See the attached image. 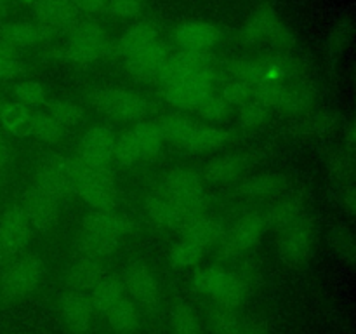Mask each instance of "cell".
I'll list each match as a JSON object with an SVG mask.
<instances>
[{"mask_svg": "<svg viewBox=\"0 0 356 334\" xmlns=\"http://www.w3.org/2000/svg\"><path fill=\"white\" fill-rule=\"evenodd\" d=\"M218 65L209 52H170L169 61L159 77L167 103L179 110H195L204 97L214 93Z\"/></svg>", "mask_w": 356, "mask_h": 334, "instance_id": "obj_1", "label": "cell"}, {"mask_svg": "<svg viewBox=\"0 0 356 334\" xmlns=\"http://www.w3.org/2000/svg\"><path fill=\"white\" fill-rule=\"evenodd\" d=\"M131 232V219L111 212V209L90 212L82 221L79 254L101 261L103 257L111 256Z\"/></svg>", "mask_w": 356, "mask_h": 334, "instance_id": "obj_2", "label": "cell"}, {"mask_svg": "<svg viewBox=\"0 0 356 334\" xmlns=\"http://www.w3.org/2000/svg\"><path fill=\"white\" fill-rule=\"evenodd\" d=\"M163 139L190 152H211L228 141V134L222 129L204 122L193 120L183 115H169L159 120Z\"/></svg>", "mask_w": 356, "mask_h": 334, "instance_id": "obj_3", "label": "cell"}, {"mask_svg": "<svg viewBox=\"0 0 356 334\" xmlns=\"http://www.w3.org/2000/svg\"><path fill=\"white\" fill-rule=\"evenodd\" d=\"M162 191L179 207L186 225L204 216L209 207V198L205 195L202 176L190 167L170 170L163 181Z\"/></svg>", "mask_w": 356, "mask_h": 334, "instance_id": "obj_4", "label": "cell"}, {"mask_svg": "<svg viewBox=\"0 0 356 334\" xmlns=\"http://www.w3.org/2000/svg\"><path fill=\"white\" fill-rule=\"evenodd\" d=\"M68 42L63 56L73 63H94L108 58L113 52V42L103 26L96 21H76L66 33Z\"/></svg>", "mask_w": 356, "mask_h": 334, "instance_id": "obj_5", "label": "cell"}, {"mask_svg": "<svg viewBox=\"0 0 356 334\" xmlns=\"http://www.w3.org/2000/svg\"><path fill=\"white\" fill-rule=\"evenodd\" d=\"M193 285L198 292L209 296L216 305L236 308L247 298V282L242 275L221 267L202 268L193 275Z\"/></svg>", "mask_w": 356, "mask_h": 334, "instance_id": "obj_6", "label": "cell"}, {"mask_svg": "<svg viewBox=\"0 0 356 334\" xmlns=\"http://www.w3.org/2000/svg\"><path fill=\"white\" fill-rule=\"evenodd\" d=\"M243 44L289 49L294 44L291 30L270 6H259L250 13L240 31Z\"/></svg>", "mask_w": 356, "mask_h": 334, "instance_id": "obj_7", "label": "cell"}, {"mask_svg": "<svg viewBox=\"0 0 356 334\" xmlns=\"http://www.w3.org/2000/svg\"><path fill=\"white\" fill-rule=\"evenodd\" d=\"M87 100L101 115L122 122H141L149 108L141 94L122 87H99L90 90Z\"/></svg>", "mask_w": 356, "mask_h": 334, "instance_id": "obj_8", "label": "cell"}, {"mask_svg": "<svg viewBox=\"0 0 356 334\" xmlns=\"http://www.w3.org/2000/svg\"><path fill=\"white\" fill-rule=\"evenodd\" d=\"M76 193L96 211L113 207L117 202V183L110 167L76 162Z\"/></svg>", "mask_w": 356, "mask_h": 334, "instance_id": "obj_9", "label": "cell"}, {"mask_svg": "<svg viewBox=\"0 0 356 334\" xmlns=\"http://www.w3.org/2000/svg\"><path fill=\"white\" fill-rule=\"evenodd\" d=\"M44 278V261L37 254H26L13 260L0 275V296L6 301L30 294Z\"/></svg>", "mask_w": 356, "mask_h": 334, "instance_id": "obj_10", "label": "cell"}, {"mask_svg": "<svg viewBox=\"0 0 356 334\" xmlns=\"http://www.w3.org/2000/svg\"><path fill=\"white\" fill-rule=\"evenodd\" d=\"M233 79L247 84H280L289 82L296 75V68L289 59L278 56H264L256 59H238L229 65Z\"/></svg>", "mask_w": 356, "mask_h": 334, "instance_id": "obj_11", "label": "cell"}, {"mask_svg": "<svg viewBox=\"0 0 356 334\" xmlns=\"http://www.w3.org/2000/svg\"><path fill=\"white\" fill-rule=\"evenodd\" d=\"M278 235V254L284 263L302 267L313 254V226L306 216L282 228Z\"/></svg>", "mask_w": 356, "mask_h": 334, "instance_id": "obj_12", "label": "cell"}, {"mask_svg": "<svg viewBox=\"0 0 356 334\" xmlns=\"http://www.w3.org/2000/svg\"><path fill=\"white\" fill-rule=\"evenodd\" d=\"M266 232V223L261 212H249L236 219L235 225L225 232L221 239V253L226 257H236L256 246Z\"/></svg>", "mask_w": 356, "mask_h": 334, "instance_id": "obj_13", "label": "cell"}, {"mask_svg": "<svg viewBox=\"0 0 356 334\" xmlns=\"http://www.w3.org/2000/svg\"><path fill=\"white\" fill-rule=\"evenodd\" d=\"M21 209L26 214L31 228L37 232H51L59 219V200L54 195L49 193L45 188L35 183L33 186L28 188L23 197Z\"/></svg>", "mask_w": 356, "mask_h": 334, "instance_id": "obj_14", "label": "cell"}, {"mask_svg": "<svg viewBox=\"0 0 356 334\" xmlns=\"http://www.w3.org/2000/svg\"><path fill=\"white\" fill-rule=\"evenodd\" d=\"M37 184L54 195L59 202L76 193V160L61 157L47 160L40 166Z\"/></svg>", "mask_w": 356, "mask_h": 334, "instance_id": "obj_15", "label": "cell"}, {"mask_svg": "<svg viewBox=\"0 0 356 334\" xmlns=\"http://www.w3.org/2000/svg\"><path fill=\"white\" fill-rule=\"evenodd\" d=\"M33 9L35 23L49 38L66 35L79 21V13L70 0H37Z\"/></svg>", "mask_w": 356, "mask_h": 334, "instance_id": "obj_16", "label": "cell"}, {"mask_svg": "<svg viewBox=\"0 0 356 334\" xmlns=\"http://www.w3.org/2000/svg\"><path fill=\"white\" fill-rule=\"evenodd\" d=\"M169 47L160 38V40L153 42L148 47L127 56L122 61H124V66L129 75L134 77L136 80H159L167 61H169Z\"/></svg>", "mask_w": 356, "mask_h": 334, "instance_id": "obj_17", "label": "cell"}, {"mask_svg": "<svg viewBox=\"0 0 356 334\" xmlns=\"http://www.w3.org/2000/svg\"><path fill=\"white\" fill-rule=\"evenodd\" d=\"M117 134L108 125H94L87 129L79 143V159L76 162L89 166H108L113 159V148Z\"/></svg>", "mask_w": 356, "mask_h": 334, "instance_id": "obj_18", "label": "cell"}, {"mask_svg": "<svg viewBox=\"0 0 356 334\" xmlns=\"http://www.w3.org/2000/svg\"><path fill=\"white\" fill-rule=\"evenodd\" d=\"M122 284L138 305L153 310L160 301L159 282L148 267L141 261L127 264L122 273Z\"/></svg>", "mask_w": 356, "mask_h": 334, "instance_id": "obj_19", "label": "cell"}, {"mask_svg": "<svg viewBox=\"0 0 356 334\" xmlns=\"http://www.w3.org/2000/svg\"><path fill=\"white\" fill-rule=\"evenodd\" d=\"M174 42L179 51L209 52L221 42V30L207 21H184L174 30Z\"/></svg>", "mask_w": 356, "mask_h": 334, "instance_id": "obj_20", "label": "cell"}, {"mask_svg": "<svg viewBox=\"0 0 356 334\" xmlns=\"http://www.w3.org/2000/svg\"><path fill=\"white\" fill-rule=\"evenodd\" d=\"M61 317L68 329L75 334H86L92 324V303L82 291H68L59 299Z\"/></svg>", "mask_w": 356, "mask_h": 334, "instance_id": "obj_21", "label": "cell"}, {"mask_svg": "<svg viewBox=\"0 0 356 334\" xmlns=\"http://www.w3.org/2000/svg\"><path fill=\"white\" fill-rule=\"evenodd\" d=\"M33 235L30 221L21 209V205H13L6 209L0 216V237L6 240L14 254L21 253L28 247Z\"/></svg>", "mask_w": 356, "mask_h": 334, "instance_id": "obj_22", "label": "cell"}, {"mask_svg": "<svg viewBox=\"0 0 356 334\" xmlns=\"http://www.w3.org/2000/svg\"><path fill=\"white\" fill-rule=\"evenodd\" d=\"M47 38L45 31L35 21H13L0 26V40L16 51L35 47Z\"/></svg>", "mask_w": 356, "mask_h": 334, "instance_id": "obj_23", "label": "cell"}, {"mask_svg": "<svg viewBox=\"0 0 356 334\" xmlns=\"http://www.w3.org/2000/svg\"><path fill=\"white\" fill-rule=\"evenodd\" d=\"M287 188V177L278 173H264L250 176L238 184V193L245 198H275Z\"/></svg>", "mask_w": 356, "mask_h": 334, "instance_id": "obj_24", "label": "cell"}, {"mask_svg": "<svg viewBox=\"0 0 356 334\" xmlns=\"http://www.w3.org/2000/svg\"><path fill=\"white\" fill-rule=\"evenodd\" d=\"M146 211H148L149 218L160 226L174 230H183L186 226V221H184L179 207L162 190L155 191V193H152L146 198Z\"/></svg>", "mask_w": 356, "mask_h": 334, "instance_id": "obj_25", "label": "cell"}, {"mask_svg": "<svg viewBox=\"0 0 356 334\" xmlns=\"http://www.w3.org/2000/svg\"><path fill=\"white\" fill-rule=\"evenodd\" d=\"M33 113L31 108L17 103V101H6L0 110V129L3 132L26 138L31 136V125H33Z\"/></svg>", "mask_w": 356, "mask_h": 334, "instance_id": "obj_26", "label": "cell"}, {"mask_svg": "<svg viewBox=\"0 0 356 334\" xmlns=\"http://www.w3.org/2000/svg\"><path fill=\"white\" fill-rule=\"evenodd\" d=\"M160 40L159 28L155 26L149 21H141V23H136L125 31L120 37L117 44V52L122 59L127 58V56L134 54V52L141 51V49L148 47L153 42Z\"/></svg>", "mask_w": 356, "mask_h": 334, "instance_id": "obj_27", "label": "cell"}, {"mask_svg": "<svg viewBox=\"0 0 356 334\" xmlns=\"http://www.w3.org/2000/svg\"><path fill=\"white\" fill-rule=\"evenodd\" d=\"M103 277L101 261L82 254H79L68 268V282L75 291H90Z\"/></svg>", "mask_w": 356, "mask_h": 334, "instance_id": "obj_28", "label": "cell"}, {"mask_svg": "<svg viewBox=\"0 0 356 334\" xmlns=\"http://www.w3.org/2000/svg\"><path fill=\"white\" fill-rule=\"evenodd\" d=\"M225 232V226H222V223L219 221V219L204 214L184 226L183 237L184 239L191 240V242L198 244V246L204 247V249H209V247L221 242Z\"/></svg>", "mask_w": 356, "mask_h": 334, "instance_id": "obj_29", "label": "cell"}, {"mask_svg": "<svg viewBox=\"0 0 356 334\" xmlns=\"http://www.w3.org/2000/svg\"><path fill=\"white\" fill-rule=\"evenodd\" d=\"M301 216H305V204H302L301 198L292 195V197H284L275 202L264 212L263 218L264 223H266V228H273L277 232H280L282 228L291 225L292 221H296Z\"/></svg>", "mask_w": 356, "mask_h": 334, "instance_id": "obj_30", "label": "cell"}, {"mask_svg": "<svg viewBox=\"0 0 356 334\" xmlns=\"http://www.w3.org/2000/svg\"><path fill=\"white\" fill-rule=\"evenodd\" d=\"M245 159L240 155H221L212 159L205 166V180L212 183H229L240 177L245 170Z\"/></svg>", "mask_w": 356, "mask_h": 334, "instance_id": "obj_31", "label": "cell"}, {"mask_svg": "<svg viewBox=\"0 0 356 334\" xmlns=\"http://www.w3.org/2000/svg\"><path fill=\"white\" fill-rule=\"evenodd\" d=\"M131 132L139 146V152H141V160H149V159H153V157L159 155L160 150H162V146H163V143H165L159 122L141 120L136 124L134 129H131Z\"/></svg>", "mask_w": 356, "mask_h": 334, "instance_id": "obj_32", "label": "cell"}, {"mask_svg": "<svg viewBox=\"0 0 356 334\" xmlns=\"http://www.w3.org/2000/svg\"><path fill=\"white\" fill-rule=\"evenodd\" d=\"M125 298V289L120 278L103 277L92 289H90V303L94 310L106 313L113 305Z\"/></svg>", "mask_w": 356, "mask_h": 334, "instance_id": "obj_33", "label": "cell"}, {"mask_svg": "<svg viewBox=\"0 0 356 334\" xmlns=\"http://www.w3.org/2000/svg\"><path fill=\"white\" fill-rule=\"evenodd\" d=\"M108 324L113 327L117 333H132L139 327L141 324V315H139V310L131 299L124 298L117 303V305L111 306L106 313Z\"/></svg>", "mask_w": 356, "mask_h": 334, "instance_id": "obj_34", "label": "cell"}, {"mask_svg": "<svg viewBox=\"0 0 356 334\" xmlns=\"http://www.w3.org/2000/svg\"><path fill=\"white\" fill-rule=\"evenodd\" d=\"M315 90L305 82H289L287 94L282 103L280 110L285 113H305L309 111L315 104Z\"/></svg>", "mask_w": 356, "mask_h": 334, "instance_id": "obj_35", "label": "cell"}, {"mask_svg": "<svg viewBox=\"0 0 356 334\" xmlns=\"http://www.w3.org/2000/svg\"><path fill=\"white\" fill-rule=\"evenodd\" d=\"M209 324L214 334H238L242 326V317L229 306L216 305L209 310Z\"/></svg>", "mask_w": 356, "mask_h": 334, "instance_id": "obj_36", "label": "cell"}, {"mask_svg": "<svg viewBox=\"0 0 356 334\" xmlns=\"http://www.w3.org/2000/svg\"><path fill=\"white\" fill-rule=\"evenodd\" d=\"M205 253H207V249H204V247H200L198 244L191 242V240L184 239L183 237V239L177 240V242L170 247L169 257L170 263H172L174 267L190 268L200 263V261L204 260Z\"/></svg>", "mask_w": 356, "mask_h": 334, "instance_id": "obj_37", "label": "cell"}, {"mask_svg": "<svg viewBox=\"0 0 356 334\" xmlns=\"http://www.w3.org/2000/svg\"><path fill=\"white\" fill-rule=\"evenodd\" d=\"M66 127H63L59 122H56L51 115L45 111L33 113V125H31V136L44 143H59L65 138Z\"/></svg>", "mask_w": 356, "mask_h": 334, "instance_id": "obj_38", "label": "cell"}, {"mask_svg": "<svg viewBox=\"0 0 356 334\" xmlns=\"http://www.w3.org/2000/svg\"><path fill=\"white\" fill-rule=\"evenodd\" d=\"M45 113L51 115L63 127H73L83 120V108L68 100H56L47 103Z\"/></svg>", "mask_w": 356, "mask_h": 334, "instance_id": "obj_39", "label": "cell"}, {"mask_svg": "<svg viewBox=\"0 0 356 334\" xmlns=\"http://www.w3.org/2000/svg\"><path fill=\"white\" fill-rule=\"evenodd\" d=\"M174 334H200V320L190 305H177L170 313Z\"/></svg>", "mask_w": 356, "mask_h": 334, "instance_id": "obj_40", "label": "cell"}, {"mask_svg": "<svg viewBox=\"0 0 356 334\" xmlns=\"http://www.w3.org/2000/svg\"><path fill=\"white\" fill-rule=\"evenodd\" d=\"M113 160L118 166L124 167H131L141 160V152H139V146L131 131L124 132L122 136H117L113 148Z\"/></svg>", "mask_w": 356, "mask_h": 334, "instance_id": "obj_41", "label": "cell"}, {"mask_svg": "<svg viewBox=\"0 0 356 334\" xmlns=\"http://www.w3.org/2000/svg\"><path fill=\"white\" fill-rule=\"evenodd\" d=\"M195 110H197V113L200 115L204 120L222 122L229 115L232 106L226 103L225 97H222L221 94L211 93L207 97H204V100L198 103V106L195 108Z\"/></svg>", "mask_w": 356, "mask_h": 334, "instance_id": "obj_42", "label": "cell"}, {"mask_svg": "<svg viewBox=\"0 0 356 334\" xmlns=\"http://www.w3.org/2000/svg\"><path fill=\"white\" fill-rule=\"evenodd\" d=\"M45 97H47V93H45L44 86L35 80H24L14 87V101L28 108L40 106L45 103Z\"/></svg>", "mask_w": 356, "mask_h": 334, "instance_id": "obj_43", "label": "cell"}, {"mask_svg": "<svg viewBox=\"0 0 356 334\" xmlns=\"http://www.w3.org/2000/svg\"><path fill=\"white\" fill-rule=\"evenodd\" d=\"M221 96L225 97V101L229 104V106H242V104H247L250 103V101H254L252 84H247L243 82V80L233 79L232 82H228L225 87H222Z\"/></svg>", "mask_w": 356, "mask_h": 334, "instance_id": "obj_44", "label": "cell"}, {"mask_svg": "<svg viewBox=\"0 0 356 334\" xmlns=\"http://www.w3.org/2000/svg\"><path fill=\"white\" fill-rule=\"evenodd\" d=\"M23 70L19 51L9 47L0 40V80H9L17 77Z\"/></svg>", "mask_w": 356, "mask_h": 334, "instance_id": "obj_45", "label": "cell"}, {"mask_svg": "<svg viewBox=\"0 0 356 334\" xmlns=\"http://www.w3.org/2000/svg\"><path fill=\"white\" fill-rule=\"evenodd\" d=\"M268 117H270V108L263 106L256 101H250V103L238 106V122L243 127H259L268 120Z\"/></svg>", "mask_w": 356, "mask_h": 334, "instance_id": "obj_46", "label": "cell"}, {"mask_svg": "<svg viewBox=\"0 0 356 334\" xmlns=\"http://www.w3.org/2000/svg\"><path fill=\"white\" fill-rule=\"evenodd\" d=\"M332 246L336 249V253L339 254V257L343 261H346L348 264L355 263V237L351 233V230L339 226V228L334 232L332 235Z\"/></svg>", "mask_w": 356, "mask_h": 334, "instance_id": "obj_47", "label": "cell"}, {"mask_svg": "<svg viewBox=\"0 0 356 334\" xmlns=\"http://www.w3.org/2000/svg\"><path fill=\"white\" fill-rule=\"evenodd\" d=\"M355 164H353V155H350L348 152H336L330 157V169H332L334 176L337 177L339 183H348V181H353L355 174Z\"/></svg>", "mask_w": 356, "mask_h": 334, "instance_id": "obj_48", "label": "cell"}, {"mask_svg": "<svg viewBox=\"0 0 356 334\" xmlns=\"http://www.w3.org/2000/svg\"><path fill=\"white\" fill-rule=\"evenodd\" d=\"M143 10V0H104V13L117 17H136Z\"/></svg>", "mask_w": 356, "mask_h": 334, "instance_id": "obj_49", "label": "cell"}, {"mask_svg": "<svg viewBox=\"0 0 356 334\" xmlns=\"http://www.w3.org/2000/svg\"><path fill=\"white\" fill-rule=\"evenodd\" d=\"M337 195L341 198V204L344 205L350 214H353L356 207V191L353 181H348V183H339V188H337Z\"/></svg>", "mask_w": 356, "mask_h": 334, "instance_id": "obj_50", "label": "cell"}, {"mask_svg": "<svg viewBox=\"0 0 356 334\" xmlns=\"http://www.w3.org/2000/svg\"><path fill=\"white\" fill-rule=\"evenodd\" d=\"M76 13H87V14H97L104 13V0H70Z\"/></svg>", "mask_w": 356, "mask_h": 334, "instance_id": "obj_51", "label": "cell"}, {"mask_svg": "<svg viewBox=\"0 0 356 334\" xmlns=\"http://www.w3.org/2000/svg\"><path fill=\"white\" fill-rule=\"evenodd\" d=\"M238 334H270L266 327L257 320H245L242 319V326H240Z\"/></svg>", "mask_w": 356, "mask_h": 334, "instance_id": "obj_52", "label": "cell"}, {"mask_svg": "<svg viewBox=\"0 0 356 334\" xmlns=\"http://www.w3.org/2000/svg\"><path fill=\"white\" fill-rule=\"evenodd\" d=\"M10 160H13V150L7 145L6 138L0 139V170L6 169L10 164Z\"/></svg>", "mask_w": 356, "mask_h": 334, "instance_id": "obj_53", "label": "cell"}, {"mask_svg": "<svg viewBox=\"0 0 356 334\" xmlns=\"http://www.w3.org/2000/svg\"><path fill=\"white\" fill-rule=\"evenodd\" d=\"M344 152L355 155V127L351 122L344 129Z\"/></svg>", "mask_w": 356, "mask_h": 334, "instance_id": "obj_54", "label": "cell"}, {"mask_svg": "<svg viewBox=\"0 0 356 334\" xmlns=\"http://www.w3.org/2000/svg\"><path fill=\"white\" fill-rule=\"evenodd\" d=\"M14 256H16V254L10 250V247L7 246L6 240L0 237V268H6L7 264L14 260Z\"/></svg>", "mask_w": 356, "mask_h": 334, "instance_id": "obj_55", "label": "cell"}, {"mask_svg": "<svg viewBox=\"0 0 356 334\" xmlns=\"http://www.w3.org/2000/svg\"><path fill=\"white\" fill-rule=\"evenodd\" d=\"M6 10H7V6H3V3L0 2V21H2L3 16H6Z\"/></svg>", "mask_w": 356, "mask_h": 334, "instance_id": "obj_56", "label": "cell"}, {"mask_svg": "<svg viewBox=\"0 0 356 334\" xmlns=\"http://www.w3.org/2000/svg\"><path fill=\"white\" fill-rule=\"evenodd\" d=\"M16 2H21V3H26V6H33L37 0H16Z\"/></svg>", "mask_w": 356, "mask_h": 334, "instance_id": "obj_57", "label": "cell"}, {"mask_svg": "<svg viewBox=\"0 0 356 334\" xmlns=\"http://www.w3.org/2000/svg\"><path fill=\"white\" fill-rule=\"evenodd\" d=\"M3 104H6V100H3V96H2V94H0V110H2Z\"/></svg>", "mask_w": 356, "mask_h": 334, "instance_id": "obj_58", "label": "cell"}, {"mask_svg": "<svg viewBox=\"0 0 356 334\" xmlns=\"http://www.w3.org/2000/svg\"><path fill=\"white\" fill-rule=\"evenodd\" d=\"M0 2H2L3 6H7V3H10V2H16V0H0Z\"/></svg>", "mask_w": 356, "mask_h": 334, "instance_id": "obj_59", "label": "cell"}, {"mask_svg": "<svg viewBox=\"0 0 356 334\" xmlns=\"http://www.w3.org/2000/svg\"><path fill=\"white\" fill-rule=\"evenodd\" d=\"M0 200H2V183H0Z\"/></svg>", "mask_w": 356, "mask_h": 334, "instance_id": "obj_60", "label": "cell"}]
</instances>
